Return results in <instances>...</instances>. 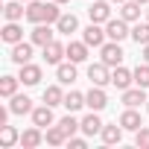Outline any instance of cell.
<instances>
[{"instance_id":"obj_35","label":"cell","mask_w":149,"mask_h":149,"mask_svg":"<svg viewBox=\"0 0 149 149\" xmlns=\"http://www.w3.org/2000/svg\"><path fill=\"white\" fill-rule=\"evenodd\" d=\"M67 143H70V149H85V146H88L85 137H67Z\"/></svg>"},{"instance_id":"obj_34","label":"cell","mask_w":149,"mask_h":149,"mask_svg":"<svg viewBox=\"0 0 149 149\" xmlns=\"http://www.w3.org/2000/svg\"><path fill=\"white\" fill-rule=\"evenodd\" d=\"M134 146H140V149H149V126H140V129L134 132Z\"/></svg>"},{"instance_id":"obj_29","label":"cell","mask_w":149,"mask_h":149,"mask_svg":"<svg viewBox=\"0 0 149 149\" xmlns=\"http://www.w3.org/2000/svg\"><path fill=\"white\" fill-rule=\"evenodd\" d=\"M44 140H47L50 146H61V143H67V134H64L61 126L56 123V126H47V129H44Z\"/></svg>"},{"instance_id":"obj_7","label":"cell","mask_w":149,"mask_h":149,"mask_svg":"<svg viewBox=\"0 0 149 149\" xmlns=\"http://www.w3.org/2000/svg\"><path fill=\"white\" fill-rule=\"evenodd\" d=\"M32 41H18V44H12V53H9V58L21 67V64H26V61H32Z\"/></svg>"},{"instance_id":"obj_36","label":"cell","mask_w":149,"mask_h":149,"mask_svg":"<svg viewBox=\"0 0 149 149\" xmlns=\"http://www.w3.org/2000/svg\"><path fill=\"white\" fill-rule=\"evenodd\" d=\"M143 61H149V44H143Z\"/></svg>"},{"instance_id":"obj_18","label":"cell","mask_w":149,"mask_h":149,"mask_svg":"<svg viewBox=\"0 0 149 149\" xmlns=\"http://www.w3.org/2000/svg\"><path fill=\"white\" fill-rule=\"evenodd\" d=\"M76 29H79V18L73 15V12H61V18L56 21V32L70 35V32H76Z\"/></svg>"},{"instance_id":"obj_6","label":"cell","mask_w":149,"mask_h":149,"mask_svg":"<svg viewBox=\"0 0 149 149\" xmlns=\"http://www.w3.org/2000/svg\"><path fill=\"white\" fill-rule=\"evenodd\" d=\"M105 38H108V35H105V29H102L100 24H94V21L82 29V41H85L88 47H102V44H105Z\"/></svg>"},{"instance_id":"obj_3","label":"cell","mask_w":149,"mask_h":149,"mask_svg":"<svg viewBox=\"0 0 149 149\" xmlns=\"http://www.w3.org/2000/svg\"><path fill=\"white\" fill-rule=\"evenodd\" d=\"M105 35H108V41H126V38H132L129 21H123V18H111V21L105 24Z\"/></svg>"},{"instance_id":"obj_27","label":"cell","mask_w":149,"mask_h":149,"mask_svg":"<svg viewBox=\"0 0 149 149\" xmlns=\"http://www.w3.org/2000/svg\"><path fill=\"white\" fill-rule=\"evenodd\" d=\"M44 102H47V105H53V108H56V105H64L61 82H58V85H47V88H44Z\"/></svg>"},{"instance_id":"obj_42","label":"cell","mask_w":149,"mask_h":149,"mask_svg":"<svg viewBox=\"0 0 149 149\" xmlns=\"http://www.w3.org/2000/svg\"><path fill=\"white\" fill-rule=\"evenodd\" d=\"M24 3H29V0H24Z\"/></svg>"},{"instance_id":"obj_14","label":"cell","mask_w":149,"mask_h":149,"mask_svg":"<svg viewBox=\"0 0 149 149\" xmlns=\"http://www.w3.org/2000/svg\"><path fill=\"white\" fill-rule=\"evenodd\" d=\"M143 102H146V88L134 85V88H126V91H123V105H126V108H137V105H143Z\"/></svg>"},{"instance_id":"obj_9","label":"cell","mask_w":149,"mask_h":149,"mask_svg":"<svg viewBox=\"0 0 149 149\" xmlns=\"http://www.w3.org/2000/svg\"><path fill=\"white\" fill-rule=\"evenodd\" d=\"M41 67L38 64H32V61H26V64H21V73H18V79H21V85H26V88H32V85H38L41 82Z\"/></svg>"},{"instance_id":"obj_19","label":"cell","mask_w":149,"mask_h":149,"mask_svg":"<svg viewBox=\"0 0 149 149\" xmlns=\"http://www.w3.org/2000/svg\"><path fill=\"white\" fill-rule=\"evenodd\" d=\"M9 108H12V114H18V117H24V114H32V100L26 97V94H15L12 97V102H9Z\"/></svg>"},{"instance_id":"obj_37","label":"cell","mask_w":149,"mask_h":149,"mask_svg":"<svg viewBox=\"0 0 149 149\" xmlns=\"http://www.w3.org/2000/svg\"><path fill=\"white\" fill-rule=\"evenodd\" d=\"M56 3H58V6H67V3H70V0H56Z\"/></svg>"},{"instance_id":"obj_28","label":"cell","mask_w":149,"mask_h":149,"mask_svg":"<svg viewBox=\"0 0 149 149\" xmlns=\"http://www.w3.org/2000/svg\"><path fill=\"white\" fill-rule=\"evenodd\" d=\"M18 85H21V79L18 76H0V97H6V100H12L15 94H18Z\"/></svg>"},{"instance_id":"obj_21","label":"cell","mask_w":149,"mask_h":149,"mask_svg":"<svg viewBox=\"0 0 149 149\" xmlns=\"http://www.w3.org/2000/svg\"><path fill=\"white\" fill-rule=\"evenodd\" d=\"M123 126L120 123H111V126H102V132H100V137H102V143L105 146H114V143H120L123 140Z\"/></svg>"},{"instance_id":"obj_40","label":"cell","mask_w":149,"mask_h":149,"mask_svg":"<svg viewBox=\"0 0 149 149\" xmlns=\"http://www.w3.org/2000/svg\"><path fill=\"white\" fill-rule=\"evenodd\" d=\"M146 21H149V6H146Z\"/></svg>"},{"instance_id":"obj_30","label":"cell","mask_w":149,"mask_h":149,"mask_svg":"<svg viewBox=\"0 0 149 149\" xmlns=\"http://www.w3.org/2000/svg\"><path fill=\"white\" fill-rule=\"evenodd\" d=\"M132 38H134V44H137V47L149 44V21H137V24L132 26Z\"/></svg>"},{"instance_id":"obj_31","label":"cell","mask_w":149,"mask_h":149,"mask_svg":"<svg viewBox=\"0 0 149 149\" xmlns=\"http://www.w3.org/2000/svg\"><path fill=\"white\" fill-rule=\"evenodd\" d=\"M58 126H61V132H64L67 137H73V134L82 129V120H76V117H73V111H70L67 117H61V120H58Z\"/></svg>"},{"instance_id":"obj_10","label":"cell","mask_w":149,"mask_h":149,"mask_svg":"<svg viewBox=\"0 0 149 149\" xmlns=\"http://www.w3.org/2000/svg\"><path fill=\"white\" fill-rule=\"evenodd\" d=\"M111 85H114L117 91L132 88V85H134V73H132V70H126L123 64H120V67H111Z\"/></svg>"},{"instance_id":"obj_12","label":"cell","mask_w":149,"mask_h":149,"mask_svg":"<svg viewBox=\"0 0 149 149\" xmlns=\"http://www.w3.org/2000/svg\"><path fill=\"white\" fill-rule=\"evenodd\" d=\"M41 50H44V61L47 64H61V58L67 56V44H61V41H50Z\"/></svg>"},{"instance_id":"obj_11","label":"cell","mask_w":149,"mask_h":149,"mask_svg":"<svg viewBox=\"0 0 149 149\" xmlns=\"http://www.w3.org/2000/svg\"><path fill=\"white\" fill-rule=\"evenodd\" d=\"M76 76H79V70H76V61H61V64H56V79L61 82V85H73L76 82Z\"/></svg>"},{"instance_id":"obj_8","label":"cell","mask_w":149,"mask_h":149,"mask_svg":"<svg viewBox=\"0 0 149 149\" xmlns=\"http://www.w3.org/2000/svg\"><path fill=\"white\" fill-rule=\"evenodd\" d=\"M85 105H88L91 111H102V108L108 105V94H105L100 85H91V91L85 94Z\"/></svg>"},{"instance_id":"obj_13","label":"cell","mask_w":149,"mask_h":149,"mask_svg":"<svg viewBox=\"0 0 149 149\" xmlns=\"http://www.w3.org/2000/svg\"><path fill=\"white\" fill-rule=\"evenodd\" d=\"M53 35H56V32L50 29V24H35V29L29 32V41H32L35 47H47L50 41H56Z\"/></svg>"},{"instance_id":"obj_23","label":"cell","mask_w":149,"mask_h":149,"mask_svg":"<svg viewBox=\"0 0 149 149\" xmlns=\"http://www.w3.org/2000/svg\"><path fill=\"white\" fill-rule=\"evenodd\" d=\"M140 6L143 3H137V0H126V3H120V18L129 21V24H137L140 21Z\"/></svg>"},{"instance_id":"obj_22","label":"cell","mask_w":149,"mask_h":149,"mask_svg":"<svg viewBox=\"0 0 149 149\" xmlns=\"http://www.w3.org/2000/svg\"><path fill=\"white\" fill-rule=\"evenodd\" d=\"M3 18H6V21H21V18H26L24 0H6V3H3Z\"/></svg>"},{"instance_id":"obj_38","label":"cell","mask_w":149,"mask_h":149,"mask_svg":"<svg viewBox=\"0 0 149 149\" xmlns=\"http://www.w3.org/2000/svg\"><path fill=\"white\" fill-rule=\"evenodd\" d=\"M137 3H143V6H149V0H137Z\"/></svg>"},{"instance_id":"obj_26","label":"cell","mask_w":149,"mask_h":149,"mask_svg":"<svg viewBox=\"0 0 149 149\" xmlns=\"http://www.w3.org/2000/svg\"><path fill=\"white\" fill-rule=\"evenodd\" d=\"M67 58L76 61V64L88 61V44H85V41H70V44H67Z\"/></svg>"},{"instance_id":"obj_25","label":"cell","mask_w":149,"mask_h":149,"mask_svg":"<svg viewBox=\"0 0 149 149\" xmlns=\"http://www.w3.org/2000/svg\"><path fill=\"white\" fill-rule=\"evenodd\" d=\"M15 143H21V132L15 126H0V149H12Z\"/></svg>"},{"instance_id":"obj_17","label":"cell","mask_w":149,"mask_h":149,"mask_svg":"<svg viewBox=\"0 0 149 149\" xmlns=\"http://www.w3.org/2000/svg\"><path fill=\"white\" fill-rule=\"evenodd\" d=\"M0 38H3L9 47L18 44V41H24V29H21V24H18V21H6V26L0 29Z\"/></svg>"},{"instance_id":"obj_33","label":"cell","mask_w":149,"mask_h":149,"mask_svg":"<svg viewBox=\"0 0 149 149\" xmlns=\"http://www.w3.org/2000/svg\"><path fill=\"white\" fill-rule=\"evenodd\" d=\"M132 73H134V85H140V88H149V61L137 64Z\"/></svg>"},{"instance_id":"obj_16","label":"cell","mask_w":149,"mask_h":149,"mask_svg":"<svg viewBox=\"0 0 149 149\" xmlns=\"http://www.w3.org/2000/svg\"><path fill=\"white\" fill-rule=\"evenodd\" d=\"M41 143H44V129H41V126H32V129L21 132V146H24V149H35V146H41Z\"/></svg>"},{"instance_id":"obj_2","label":"cell","mask_w":149,"mask_h":149,"mask_svg":"<svg viewBox=\"0 0 149 149\" xmlns=\"http://www.w3.org/2000/svg\"><path fill=\"white\" fill-rule=\"evenodd\" d=\"M100 56H102L100 61H105L108 67H120V64H123V56H126V53H123L120 41H105V44L100 47Z\"/></svg>"},{"instance_id":"obj_4","label":"cell","mask_w":149,"mask_h":149,"mask_svg":"<svg viewBox=\"0 0 149 149\" xmlns=\"http://www.w3.org/2000/svg\"><path fill=\"white\" fill-rule=\"evenodd\" d=\"M88 79H91V85H100V88L111 85V67H108L105 61L88 64Z\"/></svg>"},{"instance_id":"obj_1","label":"cell","mask_w":149,"mask_h":149,"mask_svg":"<svg viewBox=\"0 0 149 149\" xmlns=\"http://www.w3.org/2000/svg\"><path fill=\"white\" fill-rule=\"evenodd\" d=\"M61 18V9L56 0H47V3H41V0H29L26 3V21L29 24H56Z\"/></svg>"},{"instance_id":"obj_15","label":"cell","mask_w":149,"mask_h":149,"mask_svg":"<svg viewBox=\"0 0 149 149\" xmlns=\"http://www.w3.org/2000/svg\"><path fill=\"white\" fill-rule=\"evenodd\" d=\"M56 123V117H53V105H38V108H32V126H41V129H47V126H53Z\"/></svg>"},{"instance_id":"obj_32","label":"cell","mask_w":149,"mask_h":149,"mask_svg":"<svg viewBox=\"0 0 149 149\" xmlns=\"http://www.w3.org/2000/svg\"><path fill=\"white\" fill-rule=\"evenodd\" d=\"M82 105H85V94H79V91L64 94V108H67V111H79Z\"/></svg>"},{"instance_id":"obj_5","label":"cell","mask_w":149,"mask_h":149,"mask_svg":"<svg viewBox=\"0 0 149 149\" xmlns=\"http://www.w3.org/2000/svg\"><path fill=\"white\" fill-rule=\"evenodd\" d=\"M88 18L94 24H108L111 21V0H94L88 9Z\"/></svg>"},{"instance_id":"obj_24","label":"cell","mask_w":149,"mask_h":149,"mask_svg":"<svg viewBox=\"0 0 149 149\" xmlns=\"http://www.w3.org/2000/svg\"><path fill=\"white\" fill-rule=\"evenodd\" d=\"M117 123H120L126 132H137V129L143 126V120H140V114H137L134 108H126V111L120 114V120H117Z\"/></svg>"},{"instance_id":"obj_39","label":"cell","mask_w":149,"mask_h":149,"mask_svg":"<svg viewBox=\"0 0 149 149\" xmlns=\"http://www.w3.org/2000/svg\"><path fill=\"white\" fill-rule=\"evenodd\" d=\"M111 3H126V0H111Z\"/></svg>"},{"instance_id":"obj_20","label":"cell","mask_w":149,"mask_h":149,"mask_svg":"<svg viewBox=\"0 0 149 149\" xmlns=\"http://www.w3.org/2000/svg\"><path fill=\"white\" fill-rule=\"evenodd\" d=\"M102 120H100V111H91V114H85L82 117V132L88 134V137H94V134H100L102 132Z\"/></svg>"},{"instance_id":"obj_41","label":"cell","mask_w":149,"mask_h":149,"mask_svg":"<svg viewBox=\"0 0 149 149\" xmlns=\"http://www.w3.org/2000/svg\"><path fill=\"white\" fill-rule=\"evenodd\" d=\"M146 111H149V100H146Z\"/></svg>"}]
</instances>
